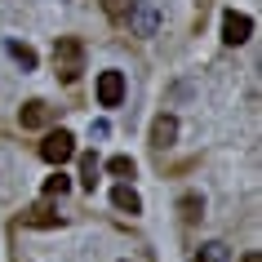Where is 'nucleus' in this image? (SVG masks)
Instances as JSON below:
<instances>
[{
	"mask_svg": "<svg viewBox=\"0 0 262 262\" xmlns=\"http://www.w3.org/2000/svg\"><path fill=\"white\" fill-rule=\"evenodd\" d=\"M54 67H58V80H62V84L80 80V71H84V45L76 40V36H58V45H54Z\"/></svg>",
	"mask_w": 262,
	"mask_h": 262,
	"instance_id": "obj_1",
	"label": "nucleus"
},
{
	"mask_svg": "<svg viewBox=\"0 0 262 262\" xmlns=\"http://www.w3.org/2000/svg\"><path fill=\"white\" fill-rule=\"evenodd\" d=\"M71 156H76V138H71L67 129L45 134V142H40V160H45V165H67Z\"/></svg>",
	"mask_w": 262,
	"mask_h": 262,
	"instance_id": "obj_2",
	"label": "nucleus"
},
{
	"mask_svg": "<svg viewBox=\"0 0 262 262\" xmlns=\"http://www.w3.org/2000/svg\"><path fill=\"white\" fill-rule=\"evenodd\" d=\"M129 31L134 36H156L160 31V9H156L151 0H142V5L129 9Z\"/></svg>",
	"mask_w": 262,
	"mask_h": 262,
	"instance_id": "obj_3",
	"label": "nucleus"
},
{
	"mask_svg": "<svg viewBox=\"0 0 262 262\" xmlns=\"http://www.w3.org/2000/svg\"><path fill=\"white\" fill-rule=\"evenodd\" d=\"M249 36H253V18H249V14H235V9H231V14L222 18V40H227V45H245Z\"/></svg>",
	"mask_w": 262,
	"mask_h": 262,
	"instance_id": "obj_4",
	"label": "nucleus"
},
{
	"mask_svg": "<svg viewBox=\"0 0 262 262\" xmlns=\"http://www.w3.org/2000/svg\"><path fill=\"white\" fill-rule=\"evenodd\" d=\"M120 98H124V76L120 71H102L98 76V102L102 107H120Z\"/></svg>",
	"mask_w": 262,
	"mask_h": 262,
	"instance_id": "obj_5",
	"label": "nucleus"
},
{
	"mask_svg": "<svg viewBox=\"0 0 262 262\" xmlns=\"http://www.w3.org/2000/svg\"><path fill=\"white\" fill-rule=\"evenodd\" d=\"M49 120H54V107H49V102H40V98H31L27 107L18 111V124H23V129H45Z\"/></svg>",
	"mask_w": 262,
	"mask_h": 262,
	"instance_id": "obj_6",
	"label": "nucleus"
},
{
	"mask_svg": "<svg viewBox=\"0 0 262 262\" xmlns=\"http://www.w3.org/2000/svg\"><path fill=\"white\" fill-rule=\"evenodd\" d=\"M173 138H178V120H173V116H156V124H151V147H156V151H165Z\"/></svg>",
	"mask_w": 262,
	"mask_h": 262,
	"instance_id": "obj_7",
	"label": "nucleus"
},
{
	"mask_svg": "<svg viewBox=\"0 0 262 262\" xmlns=\"http://www.w3.org/2000/svg\"><path fill=\"white\" fill-rule=\"evenodd\" d=\"M5 54L14 58L23 71H36V54H31V45H23V40H5Z\"/></svg>",
	"mask_w": 262,
	"mask_h": 262,
	"instance_id": "obj_8",
	"label": "nucleus"
},
{
	"mask_svg": "<svg viewBox=\"0 0 262 262\" xmlns=\"http://www.w3.org/2000/svg\"><path fill=\"white\" fill-rule=\"evenodd\" d=\"M111 205L124 209V213H142V200H138L134 187H116V191H111Z\"/></svg>",
	"mask_w": 262,
	"mask_h": 262,
	"instance_id": "obj_9",
	"label": "nucleus"
},
{
	"mask_svg": "<svg viewBox=\"0 0 262 262\" xmlns=\"http://www.w3.org/2000/svg\"><path fill=\"white\" fill-rule=\"evenodd\" d=\"M195 262H231V249L222 245V240H209V245L195 249Z\"/></svg>",
	"mask_w": 262,
	"mask_h": 262,
	"instance_id": "obj_10",
	"label": "nucleus"
},
{
	"mask_svg": "<svg viewBox=\"0 0 262 262\" xmlns=\"http://www.w3.org/2000/svg\"><path fill=\"white\" fill-rule=\"evenodd\" d=\"M23 222H31V227H58L62 218H58V213H49L45 205H36L31 213H23Z\"/></svg>",
	"mask_w": 262,
	"mask_h": 262,
	"instance_id": "obj_11",
	"label": "nucleus"
},
{
	"mask_svg": "<svg viewBox=\"0 0 262 262\" xmlns=\"http://www.w3.org/2000/svg\"><path fill=\"white\" fill-rule=\"evenodd\" d=\"M80 182L94 191V182H98V160H94V156H84V160H80Z\"/></svg>",
	"mask_w": 262,
	"mask_h": 262,
	"instance_id": "obj_12",
	"label": "nucleus"
},
{
	"mask_svg": "<svg viewBox=\"0 0 262 262\" xmlns=\"http://www.w3.org/2000/svg\"><path fill=\"white\" fill-rule=\"evenodd\" d=\"M67 187H71V178H67V173H62V169H58L54 178L45 182V195H62V191H67Z\"/></svg>",
	"mask_w": 262,
	"mask_h": 262,
	"instance_id": "obj_13",
	"label": "nucleus"
},
{
	"mask_svg": "<svg viewBox=\"0 0 262 262\" xmlns=\"http://www.w3.org/2000/svg\"><path fill=\"white\" fill-rule=\"evenodd\" d=\"M107 169H111V173H120V178H134V160H129V156H116Z\"/></svg>",
	"mask_w": 262,
	"mask_h": 262,
	"instance_id": "obj_14",
	"label": "nucleus"
},
{
	"mask_svg": "<svg viewBox=\"0 0 262 262\" xmlns=\"http://www.w3.org/2000/svg\"><path fill=\"white\" fill-rule=\"evenodd\" d=\"M200 200H195V195H187V200H182V218H200Z\"/></svg>",
	"mask_w": 262,
	"mask_h": 262,
	"instance_id": "obj_15",
	"label": "nucleus"
},
{
	"mask_svg": "<svg viewBox=\"0 0 262 262\" xmlns=\"http://www.w3.org/2000/svg\"><path fill=\"white\" fill-rule=\"evenodd\" d=\"M107 14H111V18H120V14H124V0H107Z\"/></svg>",
	"mask_w": 262,
	"mask_h": 262,
	"instance_id": "obj_16",
	"label": "nucleus"
},
{
	"mask_svg": "<svg viewBox=\"0 0 262 262\" xmlns=\"http://www.w3.org/2000/svg\"><path fill=\"white\" fill-rule=\"evenodd\" d=\"M240 262H262V253H245V258H240Z\"/></svg>",
	"mask_w": 262,
	"mask_h": 262,
	"instance_id": "obj_17",
	"label": "nucleus"
}]
</instances>
